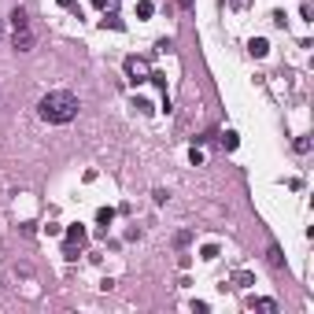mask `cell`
I'll list each match as a JSON object with an SVG mask.
<instances>
[{"label": "cell", "mask_w": 314, "mask_h": 314, "mask_svg": "<svg viewBox=\"0 0 314 314\" xmlns=\"http://www.w3.org/2000/svg\"><path fill=\"white\" fill-rule=\"evenodd\" d=\"M37 115H41L44 122H52V126H67V122L78 119V96H74L71 89H52V92H44V96H41Z\"/></svg>", "instance_id": "1"}, {"label": "cell", "mask_w": 314, "mask_h": 314, "mask_svg": "<svg viewBox=\"0 0 314 314\" xmlns=\"http://www.w3.org/2000/svg\"><path fill=\"white\" fill-rule=\"evenodd\" d=\"M126 78H130L133 85L148 81V63L141 60V56H126Z\"/></svg>", "instance_id": "2"}, {"label": "cell", "mask_w": 314, "mask_h": 314, "mask_svg": "<svg viewBox=\"0 0 314 314\" xmlns=\"http://www.w3.org/2000/svg\"><path fill=\"white\" fill-rule=\"evenodd\" d=\"M11 44H15V52H33L37 37H33L30 26H19V30H11Z\"/></svg>", "instance_id": "3"}, {"label": "cell", "mask_w": 314, "mask_h": 314, "mask_svg": "<svg viewBox=\"0 0 314 314\" xmlns=\"http://www.w3.org/2000/svg\"><path fill=\"white\" fill-rule=\"evenodd\" d=\"M63 237H67V240H74V244H85V237H89V233H85V226H67V229H63Z\"/></svg>", "instance_id": "4"}, {"label": "cell", "mask_w": 314, "mask_h": 314, "mask_svg": "<svg viewBox=\"0 0 314 314\" xmlns=\"http://www.w3.org/2000/svg\"><path fill=\"white\" fill-rule=\"evenodd\" d=\"M248 48H251V56H255V60H263V56H266V52H270V44H266L263 37H255V41L248 44Z\"/></svg>", "instance_id": "5"}, {"label": "cell", "mask_w": 314, "mask_h": 314, "mask_svg": "<svg viewBox=\"0 0 314 314\" xmlns=\"http://www.w3.org/2000/svg\"><path fill=\"white\" fill-rule=\"evenodd\" d=\"M100 26H103V30H108V26H111V30H126V22L111 11V15H103V19H100Z\"/></svg>", "instance_id": "6"}, {"label": "cell", "mask_w": 314, "mask_h": 314, "mask_svg": "<svg viewBox=\"0 0 314 314\" xmlns=\"http://www.w3.org/2000/svg\"><path fill=\"white\" fill-rule=\"evenodd\" d=\"M19 26H30V19H26V11H22V8L11 11V30H19Z\"/></svg>", "instance_id": "7"}, {"label": "cell", "mask_w": 314, "mask_h": 314, "mask_svg": "<svg viewBox=\"0 0 314 314\" xmlns=\"http://www.w3.org/2000/svg\"><path fill=\"white\" fill-rule=\"evenodd\" d=\"M155 15V4L152 0H141V4H137V19H152Z\"/></svg>", "instance_id": "8"}, {"label": "cell", "mask_w": 314, "mask_h": 314, "mask_svg": "<svg viewBox=\"0 0 314 314\" xmlns=\"http://www.w3.org/2000/svg\"><path fill=\"white\" fill-rule=\"evenodd\" d=\"M96 222H100V226H111V222H115V207H100V211H96Z\"/></svg>", "instance_id": "9"}, {"label": "cell", "mask_w": 314, "mask_h": 314, "mask_svg": "<svg viewBox=\"0 0 314 314\" xmlns=\"http://www.w3.org/2000/svg\"><path fill=\"white\" fill-rule=\"evenodd\" d=\"M237 144H240V137H237L233 130H226V133H222V148H226V152H233Z\"/></svg>", "instance_id": "10"}, {"label": "cell", "mask_w": 314, "mask_h": 314, "mask_svg": "<svg viewBox=\"0 0 314 314\" xmlns=\"http://www.w3.org/2000/svg\"><path fill=\"white\" fill-rule=\"evenodd\" d=\"M251 307H255V310H263V314H277V303H274V299H255Z\"/></svg>", "instance_id": "11"}, {"label": "cell", "mask_w": 314, "mask_h": 314, "mask_svg": "<svg viewBox=\"0 0 314 314\" xmlns=\"http://www.w3.org/2000/svg\"><path fill=\"white\" fill-rule=\"evenodd\" d=\"M148 81L159 85V89H167V74H163V71H148Z\"/></svg>", "instance_id": "12"}, {"label": "cell", "mask_w": 314, "mask_h": 314, "mask_svg": "<svg viewBox=\"0 0 314 314\" xmlns=\"http://www.w3.org/2000/svg\"><path fill=\"white\" fill-rule=\"evenodd\" d=\"M233 285H237V288H248V285H251V274H248V270L233 274Z\"/></svg>", "instance_id": "13"}, {"label": "cell", "mask_w": 314, "mask_h": 314, "mask_svg": "<svg viewBox=\"0 0 314 314\" xmlns=\"http://www.w3.org/2000/svg\"><path fill=\"white\" fill-rule=\"evenodd\" d=\"M78 248H81V244H74V240H67V244H63V255H67V259H78Z\"/></svg>", "instance_id": "14"}, {"label": "cell", "mask_w": 314, "mask_h": 314, "mask_svg": "<svg viewBox=\"0 0 314 314\" xmlns=\"http://www.w3.org/2000/svg\"><path fill=\"white\" fill-rule=\"evenodd\" d=\"M200 255H203V259H218V244H207Z\"/></svg>", "instance_id": "15"}, {"label": "cell", "mask_w": 314, "mask_h": 314, "mask_svg": "<svg viewBox=\"0 0 314 314\" xmlns=\"http://www.w3.org/2000/svg\"><path fill=\"white\" fill-rule=\"evenodd\" d=\"M189 163H192V167H200V163H203V152H200V148H192V152H189Z\"/></svg>", "instance_id": "16"}, {"label": "cell", "mask_w": 314, "mask_h": 314, "mask_svg": "<svg viewBox=\"0 0 314 314\" xmlns=\"http://www.w3.org/2000/svg\"><path fill=\"white\" fill-rule=\"evenodd\" d=\"M296 152H310V137H299V141H296Z\"/></svg>", "instance_id": "17"}, {"label": "cell", "mask_w": 314, "mask_h": 314, "mask_svg": "<svg viewBox=\"0 0 314 314\" xmlns=\"http://www.w3.org/2000/svg\"><path fill=\"white\" fill-rule=\"evenodd\" d=\"M44 233H48V237H60V233H63V226H56V222H48V226H44Z\"/></svg>", "instance_id": "18"}, {"label": "cell", "mask_w": 314, "mask_h": 314, "mask_svg": "<svg viewBox=\"0 0 314 314\" xmlns=\"http://www.w3.org/2000/svg\"><path fill=\"white\" fill-rule=\"evenodd\" d=\"M270 263L274 266H285V259H281V251H277V248H270Z\"/></svg>", "instance_id": "19"}, {"label": "cell", "mask_w": 314, "mask_h": 314, "mask_svg": "<svg viewBox=\"0 0 314 314\" xmlns=\"http://www.w3.org/2000/svg\"><path fill=\"white\" fill-rule=\"evenodd\" d=\"M60 8H78V0H56Z\"/></svg>", "instance_id": "20"}, {"label": "cell", "mask_w": 314, "mask_h": 314, "mask_svg": "<svg viewBox=\"0 0 314 314\" xmlns=\"http://www.w3.org/2000/svg\"><path fill=\"white\" fill-rule=\"evenodd\" d=\"M92 4H96V8H108V4H115V0H92Z\"/></svg>", "instance_id": "21"}, {"label": "cell", "mask_w": 314, "mask_h": 314, "mask_svg": "<svg viewBox=\"0 0 314 314\" xmlns=\"http://www.w3.org/2000/svg\"><path fill=\"white\" fill-rule=\"evenodd\" d=\"M178 4H181V8H192V0H178Z\"/></svg>", "instance_id": "22"}]
</instances>
